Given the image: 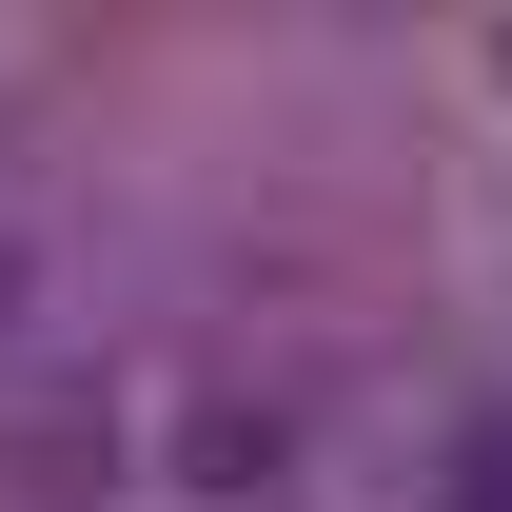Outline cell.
I'll return each mask as SVG.
<instances>
[{
	"mask_svg": "<svg viewBox=\"0 0 512 512\" xmlns=\"http://www.w3.org/2000/svg\"><path fill=\"white\" fill-rule=\"evenodd\" d=\"M453 512H512V414H493L473 453H453Z\"/></svg>",
	"mask_w": 512,
	"mask_h": 512,
	"instance_id": "cell-1",
	"label": "cell"
}]
</instances>
